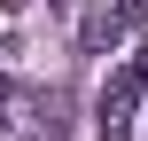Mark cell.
Here are the masks:
<instances>
[{"label": "cell", "mask_w": 148, "mask_h": 141, "mask_svg": "<svg viewBox=\"0 0 148 141\" xmlns=\"http://www.w3.org/2000/svg\"><path fill=\"white\" fill-rule=\"evenodd\" d=\"M133 102H140V78H133V71L101 78V94H94V133L101 141H125L133 133Z\"/></svg>", "instance_id": "1"}, {"label": "cell", "mask_w": 148, "mask_h": 141, "mask_svg": "<svg viewBox=\"0 0 148 141\" xmlns=\"http://www.w3.org/2000/svg\"><path fill=\"white\" fill-rule=\"evenodd\" d=\"M125 31H133V8L125 0H86V16H78V47L86 55H109Z\"/></svg>", "instance_id": "2"}, {"label": "cell", "mask_w": 148, "mask_h": 141, "mask_svg": "<svg viewBox=\"0 0 148 141\" xmlns=\"http://www.w3.org/2000/svg\"><path fill=\"white\" fill-rule=\"evenodd\" d=\"M0 126H16V78H0Z\"/></svg>", "instance_id": "3"}, {"label": "cell", "mask_w": 148, "mask_h": 141, "mask_svg": "<svg viewBox=\"0 0 148 141\" xmlns=\"http://www.w3.org/2000/svg\"><path fill=\"white\" fill-rule=\"evenodd\" d=\"M125 8H133V24H140V16H148V0H125Z\"/></svg>", "instance_id": "4"}, {"label": "cell", "mask_w": 148, "mask_h": 141, "mask_svg": "<svg viewBox=\"0 0 148 141\" xmlns=\"http://www.w3.org/2000/svg\"><path fill=\"white\" fill-rule=\"evenodd\" d=\"M133 78H140V94H148V63H140V71H133Z\"/></svg>", "instance_id": "5"}]
</instances>
